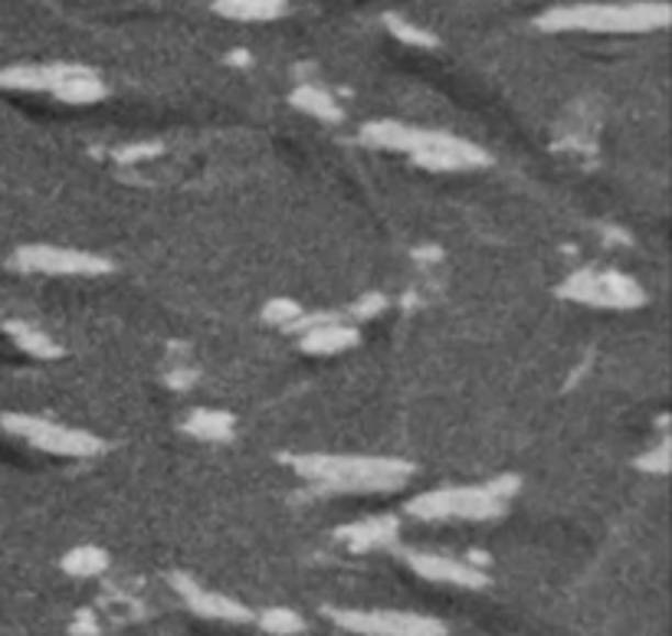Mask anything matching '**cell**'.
<instances>
[{
  "label": "cell",
  "instance_id": "2",
  "mask_svg": "<svg viewBox=\"0 0 672 636\" xmlns=\"http://www.w3.org/2000/svg\"><path fill=\"white\" fill-rule=\"evenodd\" d=\"M670 23L667 3H574L555 7L538 16V30L548 33H647Z\"/></svg>",
  "mask_w": 672,
  "mask_h": 636
},
{
  "label": "cell",
  "instance_id": "28",
  "mask_svg": "<svg viewBox=\"0 0 672 636\" xmlns=\"http://www.w3.org/2000/svg\"><path fill=\"white\" fill-rule=\"evenodd\" d=\"M194 381H198V375L188 371V368H178V371H171V378H168V384H171V388H181V391L191 388Z\"/></svg>",
  "mask_w": 672,
  "mask_h": 636
},
{
  "label": "cell",
  "instance_id": "5",
  "mask_svg": "<svg viewBox=\"0 0 672 636\" xmlns=\"http://www.w3.org/2000/svg\"><path fill=\"white\" fill-rule=\"evenodd\" d=\"M3 426L16 436H23L30 446L53 453V456H69V459H86V456H99L109 449V443L89 429H76V426L53 424L43 417H30V414H3Z\"/></svg>",
  "mask_w": 672,
  "mask_h": 636
},
{
  "label": "cell",
  "instance_id": "24",
  "mask_svg": "<svg viewBox=\"0 0 672 636\" xmlns=\"http://www.w3.org/2000/svg\"><path fill=\"white\" fill-rule=\"evenodd\" d=\"M165 152L161 142H142V145H128V148H119L115 152V161L119 165H135V161H148V158H158Z\"/></svg>",
  "mask_w": 672,
  "mask_h": 636
},
{
  "label": "cell",
  "instance_id": "10",
  "mask_svg": "<svg viewBox=\"0 0 672 636\" xmlns=\"http://www.w3.org/2000/svg\"><path fill=\"white\" fill-rule=\"evenodd\" d=\"M361 138L374 148H388V152H407L411 158L440 145L447 138V132H430V129H414V125H401V122H371L365 125Z\"/></svg>",
  "mask_w": 672,
  "mask_h": 636
},
{
  "label": "cell",
  "instance_id": "16",
  "mask_svg": "<svg viewBox=\"0 0 672 636\" xmlns=\"http://www.w3.org/2000/svg\"><path fill=\"white\" fill-rule=\"evenodd\" d=\"M3 328H7V335L16 342V348H23V352L33 355V358H59V355H63V348H59L49 335H43L40 328H33V325H26V322H7Z\"/></svg>",
  "mask_w": 672,
  "mask_h": 636
},
{
  "label": "cell",
  "instance_id": "25",
  "mask_svg": "<svg viewBox=\"0 0 672 636\" xmlns=\"http://www.w3.org/2000/svg\"><path fill=\"white\" fill-rule=\"evenodd\" d=\"M388 309V299L381 295V292H368V295H361L355 305H351V312H348V319H355V322H365V319H374V315H381Z\"/></svg>",
  "mask_w": 672,
  "mask_h": 636
},
{
  "label": "cell",
  "instance_id": "6",
  "mask_svg": "<svg viewBox=\"0 0 672 636\" xmlns=\"http://www.w3.org/2000/svg\"><path fill=\"white\" fill-rule=\"evenodd\" d=\"M13 266L23 272H46V276H105L112 272V263L96 253L49 246V243H30L13 253Z\"/></svg>",
  "mask_w": 672,
  "mask_h": 636
},
{
  "label": "cell",
  "instance_id": "21",
  "mask_svg": "<svg viewBox=\"0 0 672 636\" xmlns=\"http://www.w3.org/2000/svg\"><path fill=\"white\" fill-rule=\"evenodd\" d=\"M226 16H236V20H269L276 13H282V0H221L217 3Z\"/></svg>",
  "mask_w": 672,
  "mask_h": 636
},
{
  "label": "cell",
  "instance_id": "13",
  "mask_svg": "<svg viewBox=\"0 0 672 636\" xmlns=\"http://www.w3.org/2000/svg\"><path fill=\"white\" fill-rule=\"evenodd\" d=\"M361 342V332H358V325H351L348 322V315L345 319H338V322H328V325H318V328H309V332H302V352H309V355H338V352H348V348H355Z\"/></svg>",
  "mask_w": 672,
  "mask_h": 636
},
{
  "label": "cell",
  "instance_id": "3",
  "mask_svg": "<svg viewBox=\"0 0 672 636\" xmlns=\"http://www.w3.org/2000/svg\"><path fill=\"white\" fill-rule=\"evenodd\" d=\"M518 492V476H499L485 486H466V489H434L407 502V515L424 522H444V518H466V522H485L499 518L508 509V499Z\"/></svg>",
  "mask_w": 672,
  "mask_h": 636
},
{
  "label": "cell",
  "instance_id": "22",
  "mask_svg": "<svg viewBox=\"0 0 672 636\" xmlns=\"http://www.w3.org/2000/svg\"><path fill=\"white\" fill-rule=\"evenodd\" d=\"M384 23H388V30H391L397 40H404V43H411V46H437V36H434V33H427V30L407 23V20L397 16V13L384 16Z\"/></svg>",
  "mask_w": 672,
  "mask_h": 636
},
{
  "label": "cell",
  "instance_id": "14",
  "mask_svg": "<svg viewBox=\"0 0 672 636\" xmlns=\"http://www.w3.org/2000/svg\"><path fill=\"white\" fill-rule=\"evenodd\" d=\"M76 66H10L0 72L3 89H26V92H53Z\"/></svg>",
  "mask_w": 672,
  "mask_h": 636
},
{
  "label": "cell",
  "instance_id": "11",
  "mask_svg": "<svg viewBox=\"0 0 672 636\" xmlns=\"http://www.w3.org/2000/svg\"><path fill=\"white\" fill-rule=\"evenodd\" d=\"M414 161L427 171H469V168H482L489 165V155L482 148H475L472 142L466 138H456V135H447L440 145L414 155Z\"/></svg>",
  "mask_w": 672,
  "mask_h": 636
},
{
  "label": "cell",
  "instance_id": "26",
  "mask_svg": "<svg viewBox=\"0 0 672 636\" xmlns=\"http://www.w3.org/2000/svg\"><path fill=\"white\" fill-rule=\"evenodd\" d=\"M637 466H640L643 472L667 476V472H670V446H660V449H653V453L640 456V459H637Z\"/></svg>",
  "mask_w": 672,
  "mask_h": 636
},
{
  "label": "cell",
  "instance_id": "19",
  "mask_svg": "<svg viewBox=\"0 0 672 636\" xmlns=\"http://www.w3.org/2000/svg\"><path fill=\"white\" fill-rule=\"evenodd\" d=\"M184 429H188L191 436L221 443V439H229V436H233V417L224 414V411H198V414L188 417Z\"/></svg>",
  "mask_w": 672,
  "mask_h": 636
},
{
  "label": "cell",
  "instance_id": "18",
  "mask_svg": "<svg viewBox=\"0 0 672 636\" xmlns=\"http://www.w3.org/2000/svg\"><path fill=\"white\" fill-rule=\"evenodd\" d=\"M109 568V555L96 545H82V548H72L66 558H63V571L69 578H99L102 571Z\"/></svg>",
  "mask_w": 672,
  "mask_h": 636
},
{
  "label": "cell",
  "instance_id": "4",
  "mask_svg": "<svg viewBox=\"0 0 672 636\" xmlns=\"http://www.w3.org/2000/svg\"><path fill=\"white\" fill-rule=\"evenodd\" d=\"M325 617L345 634L358 636H447V624L427 614L411 611H355V607H325Z\"/></svg>",
  "mask_w": 672,
  "mask_h": 636
},
{
  "label": "cell",
  "instance_id": "27",
  "mask_svg": "<svg viewBox=\"0 0 672 636\" xmlns=\"http://www.w3.org/2000/svg\"><path fill=\"white\" fill-rule=\"evenodd\" d=\"M69 634L72 636H99V621L92 611H79L76 621L69 624Z\"/></svg>",
  "mask_w": 672,
  "mask_h": 636
},
{
  "label": "cell",
  "instance_id": "1",
  "mask_svg": "<svg viewBox=\"0 0 672 636\" xmlns=\"http://www.w3.org/2000/svg\"><path fill=\"white\" fill-rule=\"evenodd\" d=\"M292 469L309 479L318 492H345V495H368V492H391L401 489L411 476L414 466L407 459L394 456H295Z\"/></svg>",
  "mask_w": 672,
  "mask_h": 636
},
{
  "label": "cell",
  "instance_id": "12",
  "mask_svg": "<svg viewBox=\"0 0 672 636\" xmlns=\"http://www.w3.org/2000/svg\"><path fill=\"white\" fill-rule=\"evenodd\" d=\"M401 535V522L394 515H374V518H361L351 522L345 528H338V542L348 545V551H378V548H394Z\"/></svg>",
  "mask_w": 672,
  "mask_h": 636
},
{
  "label": "cell",
  "instance_id": "17",
  "mask_svg": "<svg viewBox=\"0 0 672 636\" xmlns=\"http://www.w3.org/2000/svg\"><path fill=\"white\" fill-rule=\"evenodd\" d=\"M292 105H295L299 112H309V115L322 119V122H338V119H341V109H338V102L332 99V92H325V89H318V86H299V89L292 92Z\"/></svg>",
  "mask_w": 672,
  "mask_h": 636
},
{
  "label": "cell",
  "instance_id": "15",
  "mask_svg": "<svg viewBox=\"0 0 672 636\" xmlns=\"http://www.w3.org/2000/svg\"><path fill=\"white\" fill-rule=\"evenodd\" d=\"M53 96H56L59 102H69V105H89V102L105 99L109 89H105V82H102L92 69L76 66V69L53 89Z\"/></svg>",
  "mask_w": 672,
  "mask_h": 636
},
{
  "label": "cell",
  "instance_id": "9",
  "mask_svg": "<svg viewBox=\"0 0 672 636\" xmlns=\"http://www.w3.org/2000/svg\"><path fill=\"white\" fill-rule=\"evenodd\" d=\"M171 588L184 598V604L198 614V617H208V621H221V624H249L253 621V611L226 594L217 591H208L201 588L194 578L188 574H171Z\"/></svg>",
  "mask_w": 672,
  "mask_h": 636
},
{
  "label": "cell",
  "instance_id": "7",
  "mask_svg": "<svg viewBox=\"0 0 672 636\" xmlns=\"http://www.w3.org/2000/svg\"><path fill=\"white\" fill-rule=\"evenodd\" d=\"M561 292H564V299L597 305V309H637V305H643L640 286L634 279H627V276H620V272L581 269L561 286Z\"/></svg>",
  "mask_w": 672,
  "mask_h": 636
},
{
  "label": "cell",
  "instance_id": "23",
  "mask_svg": "<svg viewBox=\"0 0 672 636\" xmlns=\"http://www.w3.org/2000/svg\"><path fill=\"white\" fill-rule=\"evenodd\" d=\"M299 315H302V305L292 302V299H272V302L262 309V322L279 325V328H289Z\"/></svg>",
  "mask_w": 672,
  "mask_h": 636
},
{
  "label": "cell",
  "instance_id": "29",
  "mask_svg": "<svg viewBox=\"0 0 672 636\" xmlns=\"http://www.w3.org/2000/svg\"><path fill=\"white\" fill-rule=\"evenodd\" d=\"M414 259H421V263H437V259H440V249H437V246H427V249H414Z\"/></svg>",
  "mask_w": 672,
  "mask_h": 636
},
{
  "label": "cell",
  "instance_id": "20",
  "mask_svg": "<svg viewBox=\"0 0 672 636\" xmlns=\"http://www.w3.org/2000/svg\"><path fill=\"white\" fill-rule=\"evenodd\" d=\"M253 621L259 624V631H266L269 636H295L305 631L302 614H295L289 607H266V611L253 614Z\"/></svg>",
  "mask_w": 672,
  "mask_h": 636
},
{
  "label": "cell",
  "instance_id": "8",
  "mask_svg": "<svg viewBox=\"0 0 672 636\" xmlns=\"http://www.w3.org/2000/svg\"><path fill=\"white\" fill-rule=\"evenodd\" d=\"M401 558L424 581L456 584V588H469V591H482L489 584V574L482 568H472L466 558L459 561V558L437 555V551H401Z\"/></svg>",
  "mask_w": 672,
  "mask_h": 636
}]
</instances>
